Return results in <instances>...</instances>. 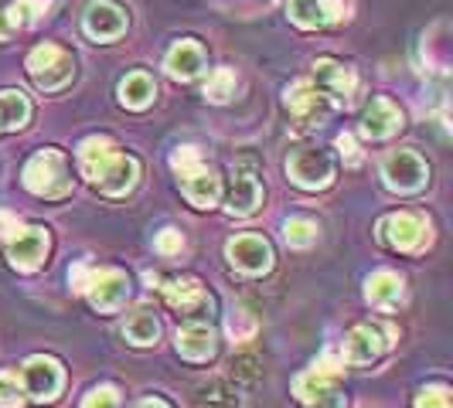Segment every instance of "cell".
<instances>
[{
	"label": "cell",
	"instance_id": "30bf717a",
	"mask_svg": "<svg viewBox=\"0 0 453 408\" xmlns=\"http://www.w3.org/2000/svg\"><path fill=\"white\" fill-rule=\"evenodd\" d=\"M283 106H287V113L294 119L300 130H311V126H318L320 119L327 116L331 110V102L314 89V82H307V79H300L294 86H287L283 92Z\"/></svg>",
	"mask_w": 453,
	"mask_h": 408
},
{
	"label": "cell",
	"instance_id": "5b68a950",
	"mask_svg": "<svg viewBox=\"0 0 453 408\" xmlns=\"http://www.w3.org/2000/svg\"><path fill=\"white\" fill-rule=\"evenodd\" d=\"M287 178L296 187L307 191H320L334 181V157L320 147H296L294 154L287 157Z\"/></svg>",
	"mask_w": 453,
	"mask_h": 408
},
{
	"label": "cell",
	"instance_id": "603a6c76",
	"mask_svg": "<svg viewBox=\"0 0 453 408\" xmlns=\"http://www.w3.org/2000/svg\"><path fill=\"white\" fill-rule=\"evenodd\" d=\"M157 95V82L147 75V72H130L123 82H119V102L127 110H147Z\"/></svg>",
	"mask_w": 453,
	"mask_h": 408
},
{
	"label": "cell",
	"instance_id": "52a82bcc",
	"mask_svg": "<svg viewBox=\"0 0 453 408\" xmlns=\"http://www.w3.org/2000/svg\"><path fill=\"white\" fill-rule=\"evenodd\" d=\"M18 378H21L24 395H31L35 402H55L58 391H62V385H65L62 364L55 361V358H45V354L27 358Z\"/></svg>",
	"mask_w": 453,
	"mask_h": 408
},
{
	"label": "cell",
	"instance_id": "ab89813d",
	"mask_svg": "<svg viewBox=\"0 0 453 408\" xmlns=\"http://www.w3.org/2000/svg\"><path fill=\"white\" fill-rule=\"evenodd\" d=\"M136 408H171L167 402H160V398H147V402H140Z\"/></svg>",
	"mask_w": 453,
	"mask_h": 408
},
{
	"label": "cell",
	"instance_id": "e575fe53",
	"mask_svg": "<svg viewBox=\"0 0 453 408\" xmlns=\"http://www.w3.org/2000/svg\"><path fill=\"white\" fill-rule=\"evenodd\" d=\"M157 252H164V255H174V252H181L184 249V238H181V231H174V228H167V231H160L157 235Z\"/></svg>",
	"mask_w": 453,
	"mask_h": 408
},
{
	"label": "cell",
	"instance_id": "4dcf8cb0",
	"mask_svg": "<svg viewBox=\"0 0 453 408\" xmlns=\"http://www.w3.org/2000/svg\"><path fill=\"white\" fill-rule=\"evenodd\" d=\"M204 408L208 405H222V408H239V395L226 385V382H211V385L202 391Z\"/></svg>",
	"mask_w": 453,
	"mask_h": 408
},
{
	"label": "cell",
	"instance_id": "e0dca14e",
	"mask_svg": "<svg viewBox=\"0 0 453 408\" xmlns=\"http://www.w3.org/2000/svg\"><path fill=\"white\" fill-rule=\"evenodd\" d=\"M164 296H167V303L178 314H184V317H202L204 310L211 314V296L204 293L198 279H171L164 286Z\"/></svg>",
	"mask_w": 453,
	"mask_h": 408
},
{
	"label": "cell",
	"instance_id": "ac0fdd59",
	"mask_svg": "<svg viewBox=\"0 0 453 408\" xmlns=\"http://www.w3.org/2000/svg\"><path fill=\"white\" fill-rule=\"evenodd\" d=\"M164 68H167V75L171 79H181V82H191V79H198L204 68V48L198 42H191V38H181L178 45L167 51V58H164Z\"/></svg>",
	"mask_w": 453,
	"mask_h": 408
},
{
	"label": "cell",
	"instance_id": "4fadbf2b",
	"mask_svg": "<svg viewBox=\"0 0 453 408\" xmlns=\"http://www.w3.org/2000/svg\"><path fill=\"white\" fill-rule=\"evenodd\" d=\"M226 255L232 269H239L242 276H263L273 266V249L263 235H235L226 246Z\"/></svg>",
	"mask_w": 453,
	"mask_h": 408
},
{
	"label": "cell",
	"instance_id": "f1b7e54d",
	"mask_svg": "<svg viewBox=\"0 0 453 408\" xmlns=\"http://www.w3.org/2000/svg\"><path fill=\"white\" fill-rule=\"evenodd\" d=\"M24 388L18 371H0V408H21Z\"/></svg>",
	"mask_w": 453,
	"mask_h": 408
},
{
	"label": "cell",
	"instance_id": "4316f807",
	"mask_svg": "<svg viewBox=\"0 0 453 408\" xmlns=\"http://www.w3.org/2000/svg\"><path fill=\"white\" fill-rule=\"evenodd\" d=\"M48 11V0H14L4 14H7V21H11V27L18 31V27H27V24H35L42 14Z\"/></svg>",
	"mask_w": 453,
	"mask_h": 408
},
{
	"label": "cell",
	"instance_id": "ba28073f",
	"mask_svg": "<svg viewBox=\"0 0 453 408\" xmlns=\"http://www.w3.org/2000/svg\"><path fill=\"white\" fill-rule=\"evenodd\" d=\"M82 293L89 296V303L99 314H113L130 296V279H127V272L119 269H89Z\"/></svg>",
	"mask_w": 453,
	"mask_h": 408
},
{
	"label": "cell",
	"instance_id": "83f0119b",
	"mask_svg": "<svg viewBox=\"0 0 453 408\" xmlns=\"http://www.w3.org/2000/svg\"><path fill=\"white\" fill-rule=\"evenodd\" d=\"M283 235H287V242H290L294 249H307V246L318 242V225H314L311 218H290V222L283 225Z\"/></svg>",
	"mask_w": 453,
	"mask_h": 408
},
{
	"label": "cell",
	"instance_id": "7c38bea8",
	"mask_svg": "<svg viewBox=\"0 0 453 408\" xmlns=\"http://www.w3.org/2000/svg\"><path fill=\"white\" fill-rule=\"evenodd\" d=\"M382 235H386L388 246L399 252H423L433 238L430 225H426L419 215H412V211H395V215H388L386 222H382Z\"/></svg>",
	"mask_w": 453,
	"mask_h": 408
},
{
	"label": "cell",
	"instance_id": "7a4b0ae2",
	"mask_svg": "<svg viewBox=\"0 0 453 408\" xmlns=\"http://www.w3.org/2000/svg\"><path fill=\"white\" fill-rule=\"evenodd\" d=\"M171 167L178 170V181H181L184 198L195 204V208H215V204H219V198H222V178L198 157L195 147L174 150Z\"/></svg>",
	"mask_w": 453,
	"mask_h": 408
},
{
	"label": "cell",
	"instance_id": "8d00e7d4",
	"mask_svg": "<svg viewBox=\"0 0 453 408\" xmlns=\"http://www.w3.org/2000/svg\"><path fill=\"white\" fill-rule=\"evenodd\" d=\"M338 150H341V157L348 160L351 167H355V163H362V154H358V147H355V136H351V133H341L338 136Z\"/></svg>",
	"mask_w": 453,
	"mask_h": 408
},
{
	"label": "cell",
	"instance_id": "5bb4252c",
	"mask_svg": "<svg viewBox=\"0 0 453 408\" xmlns=\"http://www.w3.org/2000/svg\"><path fill=\"white\" fill-rule=\"evenodd\" d=\"M48 255V231L38 225L31 228H18L14 235H11V246H7V259H11V266L21 272H31L38 269L42 262H45Z\"/></svg>",
	"mask_w": 453,
	"mask_h": 408
},
{
	"label": "cell",
	"instance_id": "3957f363",
	"mask_svg": "<svg viewBox=\"0 0 453 408\" xmlns=\"http://www.w3.org/2000/svg\"><path fill=\"white\" fill-rule=\"evenodd\" d=\"M24 187L38 198H65L72 191V170H68V160L65 154L58 150H42L35 157L24 163Z\"/></svg>",
	"mask_w": 453,
	"mask_h": 408
},
{
	"label": "cell",
	"instance_id": "f546056e",
	"mask_svg": "<svg viewBox=\"0 0 453 408\" xmlns=\"http://www.w3.org/2000/svg\"><path fill=\"white\" fill-rule=\"evenodd\" d=\"M344 405H348V398H344V391L338 388V382L318 388V391L303 402V408H344Z\"/></svg>",
	"mask_w": 453,
	"mask_h": 408
},
{
	"label": "cell",
	"instance_id": "8fae6325",
	"mask_svg": "<svg viewBox=\"0 0 453 408\" xmlns=\"http://www.w3.org/2000/svg\"><path fill=\"white\" fill-rule=\"evenodd\" d=\"M127 27H130V18L113 0H92L82 14V31L92 42H116L127 34Z\"/></svg>",
	"mask_w": 453,
	"mask_h": 408
},
{
	"label": "cell",
	"instance_id": "484cf974",
	"mask_svg": "<svg viewBox=\"0 0 453 408\" xmlns=\"http://www.w3.org/2000/svg\"><path fill=\"white\" fill-rule=\"evenodd\" d=\"M235 95V72L232 68H215L204 82V99L208 102H228Z\"/></svg>",
	"mask_w": 453,
	"mask_h": 408
},
{
	"label": "cell",
	"instance_id": "277c9868",
	"mask_svg": "<svg viewBox=\"0 0 453 408\" xmlns=\"http://www.w3.org/2000/svg\"><path fill=\"white\" fill-rule=\"evenodd\" d=\"M27 75L35 79L38 89L58 92L75 79V58L62 45L45 42V45H38L27 55Z\"/></svg>",
	"mask_w": 453,
	"mask_h": 408
},
{
	"label": "cell",
	"instance_id": "9a60e30c",
	"mask_svg": "<svg viewBox=\"0 0 453 408\" xmlns=\"http://www.w3.org/2000/svg\"><path fill=\"white\" fill-rule=\"evenodd\" d=\"M290 21L303 31H318L327 24H338L348 18V4L344 0H290L287 7Z\"/></svg>",
	"mask_w": 453,
	"mask_h": 408
},
{
	"label": "cell",
	"instance_id": "2e32d148",
	"mask_svg": "<svg viewBox=\"0 0 453 408\" xmlns=\"http://www.w3.org/2000/svg\"><path fill=\"white\" fill-rule=\"evenodd\" d=\"M399 126H403V113H399V106L386 99V95H375L368 106H365V116H362V133L368 140H388L392 133H399Z\"/></svg>",
	"mask_w": 453,
	"mask_h": 408
},
{
	"label": "cell",
	"instance_id": "d6a6232c",
	"mask_svg": "<svg viewBox=\"0 0 453 408\" xmlns=\"http://www.w3.org/2000/svg\"><path fill=\"white\" fill-rule=\"evenodd\" d=\"M228 334L235 340H250L256 334V320L246 314V310H232V317H228Z\"/></svg>",
	"mask_w": 453,
	"mask_h": 408
},
{
	"label": "cell",
	"instance_id": "cb8c5ba5",
	"mask_svg": "<svg viewBox=\"0 0 453 408\" xmlns=\"http://www.w3.org/2000/svg\"><path fill=\"white\" fill-rule=\"evenodd\" d=\"M31 119V102L18 89L0 92V130H24Z\"/></svg>",
	"mask_w": 453,
	"mask_h": 408
},
{
	"label": "cell",
	"instance_id": "d590c367",
	"mask_svg": "<svg viewBox=\"0 0 453 408\" xmlns=\"http://www.w3.org/2000/svg\"><path fill=\"white\" fill-rule=\"evenodd\" d=\"M256 364H259L256 358H235V361H232V367H235V378H246V382H256V378L263 374V371H259Z\"/></svg>",
	"mask_w": 453,
	"mask_h": 408
},
{
	"label": "cell",
	"instance_id": "44dd1931",
	"mask_svg": "<svg viewBox=\"0 0 453 408\" xmlns=\"http://www.w3.org/2000/svg\"><path fill=\"white\" fill-rule=\"evenodd\" d=\"M178 354L188 358V361H208L215 354V330L204 323V320H195L178 330Z\"/></svg>",
	"mask_w": 453,
	"mask_h": 408
},
{
	"label": "cell",
	"instance_id": "d6986e66",
	"mask_svg": "<svg viewBox=\"0 0 453 408\" xmlns=\"http://www.w3.org/2000/svg\"><path fill=\"white\" fill-rule=\"evenodd\" d=\"M382 351H386V340L382 334L375 330V327H355L348 337H344V361L348 364H372L382 358Z\"/></svg>",
	"mask_w": 453,
	"mask_h": 408
},
{
	"label": "cell",
	"instance_id": "6da1fadb",
	"mask_svg": "<svg viewBox=\"0 0 453 408\" xmlns=\"http://www.w3.org/2000/svg\"><path fill=\"white\" fill-rule=\"evenodd\" d=\"M79 167H82L86 181L110 198L130 194L140 181V160L123 154L106 136H89L79 143Z\"/></svg>",
	"mask_w": 453,
	"mask_h": 408
},
{
	"label": "cell",
	"instance_id": "9c48e42d",
	"mask_svg": "<svg viewBox=\"0 0 453 408\" xmlns=\"http://www.w3.org/2000/svg\"><path fill=\"white\" fill-rule=\"evenodd\" d=\"M426 178H430L426 160L419 157V154H412V150H392V154L382 160V181H386L392 191H399V194L419 191V187L426 184Z\"/></svg>",
	"mask_w": 453,
	"mask_h": 408
},
{
	"label": "cell",
	"instance_id": "836d02e7",
	"mask_svg": "<svg viewBox=\"0 0 453 408\" xmlns=\"http://www.w3.org/2000/svg\"><path fill=\"white\" fill-rule=\"evenodd\" d=\"M416 408H450V391L447 388H423Z\"/></svg>",
	"mask_w": 453,
	"mask_h": 408
},
{
	"label": "cell",
	"instance_id": "7402d4cb",
	"mask_svg": "<svg viewBox=\"0 0 453 408\" xmlns=\"http://www.w3.org/2000/svg\"><path fill=\"white\" fill-rule=\"evenodd\" d=\"M263 201V187L252 174H235L232 178V187H228V198H226V211L235 215V218H246L252 215L256 208Z\"/></svg>",
	"mask_w": 453,
	"mask_h": 408
},
{
	"label": "cell",
	"instance_id": "8992f818",
	"mask_svg": "<svg viewBox=\"0 0 453 408\" xmlns=\"http://www.w3.org/2000/svg\"><path fill=\"white\" fill-rule=\"evenodd\" d=\"M311 82H314V89H318L331 106H348L355 89H358L355 68L344 65V62H334V58H318Z\"/></svg>",
	"mask_w": 453,
	"mask_h": 408
},
{
	"label": "cell",
	"instance_id": "ffe728a7",
	"mask_svg": "<svg viewBox=\"0 0 453 408\" xmlns=\"http://www.w3.org/2000/svg\"><path fill=\"white\" fill-rule=\"evenodd\" d=\"M365 296L379 310H395L403 303V296H406V283H403V276H395V272L388 269L372 272L368 283H365Z\"/></svg>",
	"mask_w": 453,
	"mask_h": 408
},
{
	"label": "cell",
	"instance_id": "74e56055",
	"mask_svg": "<svg viewBox=\"0 0 453 408\" xmlns=\"http://www.w3.org/2000/svg\"><path fill=\"white\" fill-rule=\"evenodd\" d=\"M18 218H14V215H7V211H0V235H4V238H11V235H14V231H18Z\"/></svg>",
	"mask_w": 453,
	"mask_h": 408
},
{
	"label": "cell",
	"instance_id": "f35d334b",
	"mask_svg": "<svg viewBox=\"0 0 453 408\" xmlns=\"http://www.w3.org/2000/svg\"><path fill=\"white\" fill-rule=\"evenodd\" d=\"M11 34H14V27H11V21H7V14L0 11V42H7Z\"/></svg>",
	"mask_w": 453,
	"mask_h": 408
},
{
	"label": "cell",
	"instance_id": "d4e9b609",
	"mask_svg": "<svg viewBox=\"0 0 453 408\" xmlns=\"http://www.w3.org/2000/svg\"><path fill=\"white\" fill-rule=\"evenodd\" d=\"M123 337L130 340L134 347H150V344H157V337H160L157 317H154L150 310H136V314H130L127 323H123Z\"/></svg>",
	"mask_w": 453,
	"mask_h": 408
},
{
	"label": "cell",
	"instance_id": "1f68e13d",
	"mask_svg": "<svg viewBox=\"0 0 453 408\" xmlns=\"http://www.w3.org/2000/svg\"><path fill=\"white\" fill-rule=\"evenodd\" d=\"M82 408H119V391L113 385H99L86 395Z\"/></svg>",
	"mask_w": 453,
	"mask_h": 408
}]
</instances>
